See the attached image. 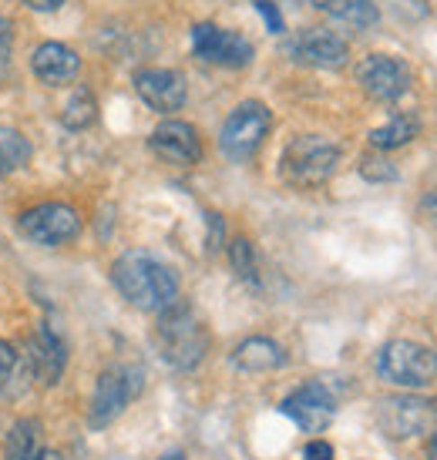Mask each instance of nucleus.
Returning <instances> with one entry per match:
<instances>
[{"instance_id": "nucleus-2", "label": "nucleus", "mask_w": 437, "mask_h": 460, "mask_svg": "<svg viewBox=\"0 0 437 460\" xmlns=\"http://www.w3.org/2000/svg\"><path fill=\"white\" fill-rule=\"evenodd\" d=\"M158 330H155V343L158 353L172 370H195L209 353V330L206 323L195 316L189 306H168L158 313Z\"/></svg>"}, {"instance_id": "nucleus-28", "label": "nucleus", "mask_w": 437, "mask_h": 460, "mask_svg": "<svg viewBox=\"0 0 437 460\" xmlns=\"http://www.w3.org/2000/svg\"><path fill=\"white\" fill-rule=\"evenodd\" d=\"M394 7H397L407 21H421L431 13V0H394Z\"/></svg>"}, {"instance_id": "nucleus-19", "label": "nucleus", "mask_w": 437, "mask_h": 460, "mask_svg": "<svg viewBox=\"0 0 437 460\" xmlns=\"http://www.w3.org/2000/svg\"><path fill=\"white\" fill-rule=\"evenodd\" d=\"M34 380L31 363L24 353H17L7 340H0V396L4 400H17L27 394V386Z\"/></svg>"}, {"instance_id": "nucleus-32", "label": "nucleus", "mask_w": 437, "mask_h": 460, "mask_svg": "<svg viewBox=\"0 0 437 460\" xmlns=\"http://www.w3.org/2000/svg\"><path fill=\"white\" fill-rule=\"evenodd\" d=\"M427 460H437V430L427 437Z\"/></svg>"}, {"instance_id": "nucleus-12", "label": "nucleus", "mask_w": 437, "mask_h": 460, "mask_svg": "<svg viewBox=\"0 0 437 460\" xmlns=\"http://www.w3.org/2000/svg\"><path fill=\"white\" fill-rule=\"evenodd\" d=\"M138 390V380L135 373L125 370V367H115V370H104L98 376V386L91 394V410H88V423L94 430H102L108 423H115L121 417V410L129 407V400Z\"/></svg>"}, {"instance_id": "nucleus-23", "label": "nucleus", "mask_w": 437, "mask_h": 460, "mask_svg": "<svg viewBox=\"0 0 437 460\" xmlns=\"http://www.w3.org/2000/svg\"><path fill=\"white\" fill-rule=\"evenodd\" d=\"M27 162H31V141L17 128L0 125V179L17 172V168H24Z\"/></svg>"}, {"instance_id": "nucleus-7", "label": "nucleus", "mask_w": 437, "mask_h": 460, "mask_svg": "<svg viewBox=\"0 0 437 460\" xmlns=\"http://www.w3.org/2000/svg\"><path fill=\"white\" fill-rule=\"evenodd\" d=\"M377 423L394 440L427 437L437 430V400L427 396H387L377 410Z\"/></svg>"}, {"instance_id": "nucleus-13", "label": "nucleus", "mask_w": 437, "mask_h": 460, "mask_svg": "<svg viewBox=\"0 0 437 460\" xmlns=\"http://www.w3.org/2000/svg\"><path fill=\"white\" fill-rule=\"evenodd\" d=\"M135 91L152 111H162V115H172L179 111L185 98H189V84H185V75L182 71H172V67H142L135 75Z\"/></svg>"}, {"instance_id": "nucleus-5", "label": "nucleus", "mask_w": 437, "mask_h": 460, "mask_svg": "<svg viewBox=\"0 0 437 460\" xmlns=\"http://www.w3.org/2000/svg\"><path fill=\"white\" fill-rule=\"evenodd\" d=\"M272 128V111L263 102H243L229 111L218 131V148L229 162H249Z\"/></svg>"}, {"instance_id": "nucleus-25", "label": "nucleus", "mask_w": 437, "mask_h": 460, "mask_svg": "<svg viewBox=\"0 0 437 460\" xmlns=\"http://www.w3.org/2000/svg\"><path fill=\"white\" fill-rule=\"evenodd\" d=\"M361 175L367 181H394L397 168H394V162L380 158V155H367V158H361Z\"/></svg>"}, {"instance_id": "nucleus-16", "label": "nucleus", "mask_w": 437, "mask_h": 460, "mask_svg": "<svg viewBox=\"0 0 437 460\" xmlns=\"http://www.w3.org/2000/svg\"><path fill=\"white\" fill-rule=\"evenodd\" d=\"M27 363H31V373L38 376L40 384L54 386L61 380V373H65V367H67V346L48 323H40L38 332L31 336Z\"/></svg>"}, {"instance_id": "nucleus-11", "label": "nucleus", "mask_w": 437, "mask_h": 460, "mask_svg": "<svg viewBox=\"0 0 437 460\" xmlns=\"http://www.w3.org/2000/svg\"><path fill=\"white\" fill-rule=\"evenodd\" d=\"M286 417L299 427V430H307V434H320L326 430L336 417V400L330 394V386L320 384V380H313V384H303L299 390L286 396L283 403H280Z\"/></svg>"}, {"instance_id": "nucleus-1", "label": "nucleus", "mask_w": 437, "mask_h": 460, "mask_svg": "<svg viewBox=\"0 0 437 460\" xmlns=\"http://www.w3.org/2000/svg\"><path fill=\"white\" fill-rule=\"evenodd\" d=\"M111 282L135 309L142 313H165L179 303V279L158 256L145 249H129L115 259Z\"/></svg>"}, {"instance_id": "nucleus-27", "label": "nucleus", "mask_w": 437, "mask_h": 460, "mask_svg": "<svg viewBox=\"0 0 437 460\" xmlns=\"http://www.w3.org/2000/svg\"><path fill=\"white\" fill-rule=\"evenodd\" d=\"M256 11L263 13V21L270 24V31L272 34H283L286 31V24H283V13L276 11V4L272 0H256Z\"/></svg>"}, {"instance_id": "nucleus-6", "label": "nucleus", "mask_w": 437, "mask_h": 460, "mask_svg": "<svg viewBox=\"0 0 437 460\" xmlns=\"http://www.w3.org/2000/svg\"><path fill=\"white\" fill-rule=\"evenodd\" d=\"M17 232L34 245H67L81 235V216L65 202H40L17 216Z\"/></svg>"}, {"instance_id": "nucleus-15", "label": "nucleus", "mask_w": 437, "mask_h": 460, "mask_svg": "<svg viewBox=\"0 0 437 460\" xmlns=\"http://www.w3.org/2000/svg\"><path fill=\"white\" fill-rule=\"evenodd\" d=\"M31 71L38 77L40 84H48V88H65L77 77L81 71V58L77 51H71L67 44H58V40H44L34 48L31 54Z\"/></svg>"}, {"instance_id": "nucleus-26", "label": "nucleus", "mask_w": 437, "mask_h": 460, "mask_svg": "<svg viewBox=\"0 0 437 460\" xmlns=\"http://www.w3.org/2000/svg\"><path fill=\"white\" fill-rule=\"evenodd\" d=\"M13 54V24L7 13H0V67L11 61Z\"/></svg>"}, {"instance_id": "nucleus-33", "label": "nucleus", "mask_w": 437, "mask_h": 460, "mask_svg": "<svg viewBox=\"0 0 437 460\" xmlns=\"http://www.w3.org/2000/svg\"><path fill=\"white\" fill-rule=\"evenodd\" d=\"M158 460H185V454H182V450H168V454H162Z\"/></svg>"}, {"instance_id": "nucleus-21", "label": "nucleus", "mask_w": 437, "mask_h": 460, "mask_svg": "<svg viewBox=\"0 0 437 460\" xmlns=\"http://www.w3.org/2000/svg\"><path fill=\"white\" fill-rule=\"evenodd\" d=\"M40 423L34 417L17 420L7 430V444H4V460H40L44 457V444H40Z\"/></svg>"}, {"instance_id": "nucleus-9", "label": "nucleus", "mask_w": 437, "mask_h": 460, "mask_svg": "<svg viewBox=\"0 0 437 460\" xmlns=\"http://www.w3.org/2000/svg\"><path fill=\"white\" fill-rule=\"evenodd\" d=\"M286 54L296 65L336 71V67L347 65L350 48L347 40L336 38L334 31H326V27H303V31H296L293 38L286 40Z\"/></svg>"}, {"instance_id": "nucleus-34", "label": "nucleus", "mask_w": 437, "mask_h": 460, "mask_svg": "<svg viewBox=\"0 0 437 460\" xmlns=\"http://www.w3.org/2000/svg\"><path fill=\"white\" fill-rule=\"evenodd\" d=\"M40 460H65V457H61V454H54V450H44V457Z\"/></svg>"}, {"instance_id": "nucleus-29", "label": "nucleus", "mask_w": 437, "mask_h": 460, "mask_svg": "<svg viewBox=\"0 0 437 460\" xmlns=\"http://www.w3.org/2000/svg\"><path fill=\"white\" fill-rule=\"evenodd\" d=\"M303 460H334V447L326 440H309L303 447Z\"/></svg>"}, {"instance_id": "nucleus-8", "label": "nucleus", "mask_w": 437, "mask_h": 460, "mask_svg": "<svg viewBox=\"0 0 437 460\" xmlns=\"http://www.w3.org/2000/svg\"><path fill=\"white\" fill-rule=\"evenodd\" d=\"M192 51L199 61L218 67H245L253 65V58H256V48L243 34L226 31V27L212 24V21H202V24L192 27Z\"/></svg>"}, {"instance_id": "nucleus-14", "label": "nucleus", "mask_w": 437, "mask_h": 460, "mask_svg": "<svg viewBox=\"0 0 437 460\" xmlns=\"http://www.w3.org/2000/svg\"><path fill=\"white\" fill-rule=\"evenodd\" d=\"M148 145H152V152L158 155L162 162H168V165H175V168H189L202 158V138H199V131H195L189 121H179V118L162 121V125L152 131Z\"/></svg>"}, {"instance_id": "nucleus-20", "label": "nucleus", "mask_w": 437, "mask_h": 460, "mask_svg": "<svg viewBox=\"0 0 437 460\" xmlns=\"http://www.w3.org/2000/svg\"><path fill=\"white\" fill-rule=\"evenodd\" d=\"M417 135H421V118L414 115V111H400L387 125L370 131V148L373 152H394V148L411 145Z\"/></svg>"}, {"instance_id": "nucleus-22", "label": "nucleus", "mask_w": 437, "mask_h": 460, "mask_svg": "<svg viewBox=\"0 0 437 460\" xmlns=\"http://www.w3.org/2000/svg\"><path fill=\"white\" fill-rule=\"evenodd\" d=\"M94 118H98V102H94V94H91L85 84H77L71 91V98L65 102L61 108V125L71 131H85L94 125Z\"/></svg>"}, {"instance_id": "nucleus-24", "label": "nucleus", "mask_w": 437, "mask_h": 460, "mask_svg": "<svg viewBox=\"0 0 437 460\" xmlns=\"http://www.w3.org/2000/svg\"><path fill=\"white\" fill-rule=\"evenodd\" d=\"M229 262L236 269V276L249 286H256L259 282V266H256V252H253V245L249 239H232L229 243Z\"/></svg>"}, {"instance_id": "nucleus-30", "label": "nucleus", "mask_w": 437, "mask_h": 460, "mask_svg": "<svg viewBox=\"0 0 437 460\" xmlns=\"http://www.w3.org/2000/svg\"><path fill=\"white\" fill-rule=\"evenodd\" d=\"M31 11H40V13H54L65 7V0H24Z\"/></svg>"}, {"instance_id": "nucleus-31", "label": "nucleus", "mask_w": 437, "mask_h": 460, "mask_svg": "<svg viewBox=\"0 0 437 460\" xmlns=\"http://www.w3.org/2000/svg\"><path fill=\"white\" fill-rule=\"evenodd\" d=\"M421 208H424V216L437 226V189H434V192H427V199L421 202Z\"/></svg>"}, {"instance_id": "nucleus-17", "label": "nucleus", "mask_w": 437, "mask_h": 460, "mask_svg": "<svg viewBox=\"0 0 437 460\" xmlns=\"http://www.w3.org/2000/svg\"><path fill=\"white\" fill-rule=\"evenodd\" d=\"M283 363H286L283 346L276 343V340H270V336H249L232 353V367L243 373H270V370H280Z\"/></svg>"}, {"instance_id": "nucleus-4", "label": "nucleus", "mask_w": 437, "mask_h": 460, "mask_svg": "<svg viewBox=\"0 0 437 460\" xmlns=\"http://www.w3.org/2000/svg\"><path fill=\"white\" fill-rule=\"evenodd\" d=\"M377 373L380 380L404 390H424L437 380V353L414 340H390L377 353Z\"/></svg>"}, {"instance_id": "nucleus-3", "label": "nucleus", "mask_w": 437, "mask_h": 460, "mask_svg": "<svg viewBox=\"0 0 437 460\" xmlns=\"http://www.w3.org/2000/svg\"><path fill=\"white\" fill-rule=\"evenodd\" d=\"M340 165V145L323 135H299L280 155V179L293 189H320Z\"/></svg>"}, {"instance_id": "nucleus-18", "label": "nucleus", "mask_w": 437, "mask_h": 460, "mask_svg": "<svg viewBox=\"0 0 437 460\" xmlns=\"http://www.w3.org/2000/svg\"><path fill=\"white\" fill-rule=\"evenodd\" d=\"M309 4L326 17H334L336 24H347L353 31H370L380 21L373 0H309Z\"/></svg>"}, {"instance_id": "nucleus-10", "label": "nucleus", "mask_w": 437, "mask_h": 460, "mask_svg": "<svg viewBox=\"0 0 437 460\" xmlns=\"http://www.w3.org/2000/svg\"><path fill=\"white\" fill-rule=\"evenodd\" d=\"M357 81L377 102H400L414 84L411 67L394 54H367L357 67Z\"/></svg>"}]
</instances>
